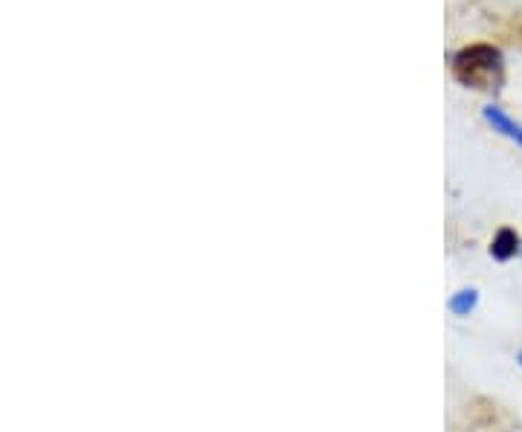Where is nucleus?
<instances>
[{
	"label": "nucleus",
	"instance_id": "20e7f679",
	"mask_svg": "<svg viewBox=\"0 0 522 432\" xmlns=\"http://www.w3.org/2000/svg\"><path fill=\"white\" fill-rule=\"evenodd\" d=\"M482 302V293L476 287H459V291H453L450 299H447V310L453 313L455 320H467L473 317L476 308Z\"/></svg>",
	"mask_w": 522,
	"mask_h": 432
},
{
	"label": "nucleus",
	"instance_id": "f257e3e1",
	"mask_svg": "<svg viewBox=\"0 0 522 432\" xmlns=\"http://www.w3.org/2000/svg\"><path fill=\"white\" fill-rule=\"evenodd\" d=\"M453 76L467 87H500L502 82V52L493 44H470L450 61Z\"/></svg>",
	"mask_w": 522,
	"mask_h": 432
},
{
	"label": "nucleus",
	"instance_id": "7ed1b4c3",
	"mask_svg": "<svg viewBox=\"0 0 522 432\" xmlns=\"http://www.w3.org/2000/svg\"><path fill=\"white\" fill-rule=\"evenodd\" d=\"M488 256L500 265H508V261L522 258V235L514 227H500L493 232V238L488 244Z\"/></svg>",
	"mask_w": 522,
	"mask_h": 432
},
{
	"label": "nucleus",
	"instance_id": "f03ea898",
	"mask_svg": "<svg viewBox=\"0 0 522 432\" xmlns=\"http://www.w3.org/2000/svg\"><path fill=\"white\" fill-rule=\"evenodd\" d=\"M482 120L488 122V128L493 130V134H500L508 142H514V146L522 148V122L514 120V116L508 113L502 104H493V102L485 104V108H482Z\"/></svg>",
	"mask_w": 522,
	"mask_h": 432
},
{
	"label": "nucleus",
	"instance_id": "39448f33",
	"mask_svg": "<svg viewBox=\"0 0 522 432\" xmlns=\"http://www.w3.org/2000/svg\"><path fill=\"white\" fill-rule=\"evenodd\" d=\"M514 360H517V365H519V372H522V348L517 351V355H514Z\"/></svg>",
	"mask_w": 522,
	"mask_h": 432
}]
</instances>
